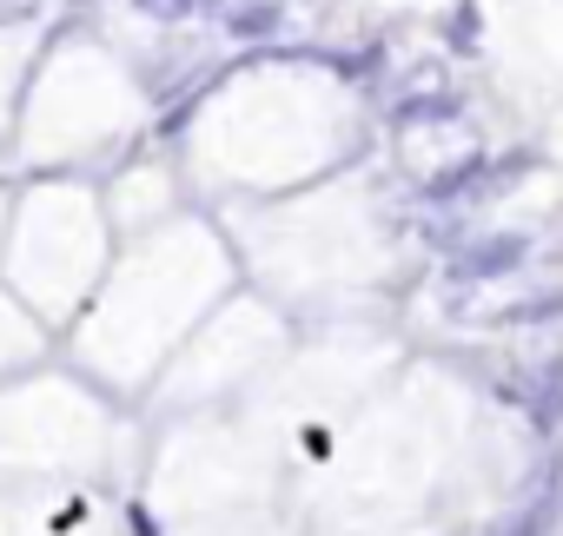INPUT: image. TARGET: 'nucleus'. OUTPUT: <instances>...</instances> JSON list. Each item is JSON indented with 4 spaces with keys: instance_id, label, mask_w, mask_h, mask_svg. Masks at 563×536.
Segmentation results:
<instances>
[{
    "instance_id": "f257e3e1",
    "label": "nucleus",
    "mask_w": 563,
    "mask_h": 536,
    "mask_svg": "<svg viewBox=\"0 0 563 536\" xmlns=\"http://www.w3.org/2000/svg\"><path fill=\"white\" fill-rule=\"evenodd\" d=\"M140 8H159V14H179V8H186V0H140Z\"/></svg>"
}]
</instances>
